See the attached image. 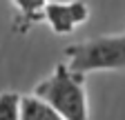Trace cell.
<instances>
[{"instance_id":"1","label":"cell","mask_w":125,"mask_h":120,"mask_svg":"<svg viewBox=\"0 0 125 120\" xmlns=\"http://www.w3.org/2000/svg\"><path fill=\"white\" fill-rule=\"evenodd\" d=\"M34 96L42 98L47 104H52L65 120H89L83 76L72 73L67 65L62 62L56 65L49 78L40 80L34 87Z\"/></svg>"},{"instance_id":"2","label":"cell","mask_w":125,"mask_h":120,"mask_svg":"<svg viewBox=\"0 0 125 120\" xmlns=\"http://www.w3.org/2000/svg\"><path fill=\"white\" fill-rule=\"evenodd\" d=\"M72 73L85 76L89 71L125 69V36H98L65 49Z\"/></svg>"},{"instance_id":"3","label":"cell","mask_w":125,"mask_h":120,"mask_svg":"<svg viewBox=\"0 0 125 120\" xmlns=\"http://www.w3.org/2000/svg\"><path fill=\"white\" fill-rule=\"evenodd\" d=\"M89 18V7L83 0H72V2H47L42 11V20L49 22L54 34L67 36L78 25H83Z\"/></svg>"},{"instance_id":"4","label":"cell","mask_w":125,"mask_h":120,"mask_svg":"<svg viewBox=\"0 0 125 120\" xmlns=\"http://www.w3.org/2000/svg\"><path fill=\"white\" fill-rule=\"evenodd\" d=\"M20 120H65L38 96H20Z\"/></svg>"},{"instance_id":"5","label":"cell","mask_w":125,"mask_h":120,"mask_svg":"<svg viewBox=\"0 0 125 120\" xmlns=\"http://www.w3.org/2000/svg\"><path fill=\"white\" fill-rule=\"evenodd\" d=\"M16 5V9L20 11V20H22V31L34 25L38 20H42V11H45V5L49 2V0H11Z\"/></svg>"},{"instance_id":"6","label":"cell","mask_w":125,"mask_h":120,"mask_svg":"<svg viewBox=\"0 0 125 120\" xmlns=\"http://www.w3.org/2000/svg\"><path fill=\"white\" fill-rule=\"evenodd\" d=\"M0 120H20V96L7 91L0 94Z\"/></svg>"}]
</instances>
